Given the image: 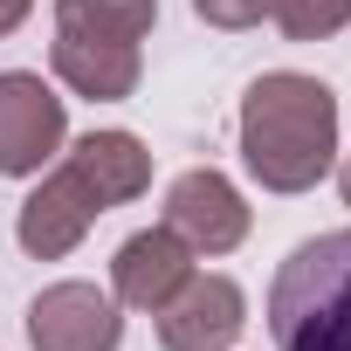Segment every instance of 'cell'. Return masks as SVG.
I'll return each instance as SVG.
<instances>
[{"label":"cell","mask_w":351,"mask_h":351,"mask_svg":"<svg viewBox=\"0 0 351 351\" xmlns=\"http://www.w3.org/2000/svg\"><path fill=\"white\" fill-rule=\"evenodd\" d=\"M145 186H152V152L131 131H90V138H76L62 152V165L21 200L14 234H21V248L35 262H62L97 228V214L138 200Z\"/></svg>","instance_id":"obj_1"},{"label":"cell","mask_w":351,"mask_h":351,"mask_svg":"<svg viewBox=\"0 0 351 351\" xmlns=\"http://www.w3.org/2000/svg\"><path fill=\"white\" fill-rule=\"evenodd\" d=\"M241 165L269 193H310L337 165V97L303 69H269L241 97Z\"/></svg>","instance_id":"obj_2"},{"label":"cell","mask_w":351,"mask_h":351,"mask_svg":"<svg viewBox=\"0 0 351 351\" xmlns=\"http://www.w3.org/2000/svg\"><path fill=\"white\" fill-rule=\"evenodd\" d=\"M276 351H351V228L296 241L269 282Z\"/></svg>","instance_id":"obj_3"},{"label":"cell","mask_w":351,"mask_h":351,"mask_svg":"<svg viewBox=\"0 0 351 351\" xmlns=\"http://www.w3.org/2000/svg\"><path fill=\"white\" fill-rule=\"evenodd\" d=\"M62 138H69L62 97L42 76L8 69L0 76V172H8V180H35V172L62 152Z\"/></svg>","instance_id":"obj_4"},{"label":"cell","mask_w":351,"mask_h":351,"mask_svg":"<svg viewBox=\"0 0 351 351\" xmlns=\"http://www.w3.org/2000/svg\"><path fill=\"white\" fill-rule=\"evenodd\" d=\"M165 228L193 255H228V248L248 241V200H241V186L228 172L193 165V172H180V180L165 186Z\"/></svg>","instance_id":"obj_5"},{"label":"cell","mask_w":351,"mask_h":351,"mask_svg":"<svg viewBox=\"0 0 351 351\" xmlns=\"http://www.w3.org/2000/svg\"><path fill=\"white\" fill-rule=\"evenodd\" d=\"M28 344L35 351H117L124 344L117 296H104L97 282H49L28 303Z\"/></svg>","instance_id":"obj_6"},{"label":"cell","mask_w":351,"mask_h":351,"mask_svg":"<svg viewBox=\"0 0 351 351\" xmlns=\"http://www.w3.org/2000/svg\"><path fill=\"white\" fill-rule=\"evenodd\" d=\"M158 344L165 351H228L248 324V296L228 276H186L180 296L158 303Z\"/></svg>","instance_id":"obj_7"},{"label":"cell","mask_w":351,"mask_h":351,"mask_svg":"<svg viewBox=\"0 0 351 351\" xmlns=\"http://www.w3.org/2000/svg\"><path fill=\"white\" fill-rule=\"evenodd\" d=\"M186 276H193V248L172 234V228H145V234H131V241L117 248V262H110V296H117L124 310H158V303L180 296Z\"/></svg>","instance_id":"obj_8"},{"label":"cell","mask_w":351,"mask_h":351,"mask_svg":"<svg viewBox=\"0 0 351 351\" xmlns=\"http://www.w3.org/2000/svg\"><path fill=\"white\" fill-rule=\"evenodd\" d=\"M56 76L90 97V104H124L138 90V42H104V35H69L56 28V49H49Z\"/></svg>","instance_id":"obj_9"},{"label":"cell","mask_w":351,"mask_h":351,"mask_svg":"<svg viewBox=\"0 0 351 351\" xmlns=\"http://www.w3.org/2000/svg\"><path fill=\"white\" fill-rule=\"evenodd\" d=\"M158 21V0H56V28L104 35V42H145Z\"/></svg>","instance_id":"obj_10"},{"label":"cell","mask_w":351,"mask_h":351,"mask_svg":"<svg viewBox=\"0 0 351 351\" xmlns=\"http://www.w3.org/2000/svg\"><path fill=\"white\" fill-rule=\"evenodd\" d=\"M276 28L289 42H330L344 21H351V0H276Z\"/></svg>","instance_id":"obj_11"},{"label":"cell","mask_w":351,"mask_h":351,"mask_svg":"<svg viewBox=\"0 0 351 351\" xmlns=\"http://www.w3.org/2000/svg\"><path fill=\"white\" fill-rule=\"evenodd\" d=\"M269 8H276V0H193V14L207 28H255Z\"/></svg>","instance_id":"obj_12"},{"label":"cell","mask_w":351,"mask_h":351,"mask_svg":"<svg viewBox=\"0 0 351 351\" xmlns=\"http://www.w3.org/2000/svg\"><path fill=\"white\" fill-rule=\"evenodd\" d=\"M28 8H35V0H0V35H14L28 21Z\"/></svg>","instance_id":"obj_13"},{"label":"cell","mask_w":351,"mask_h":351,"mask_svg":"<svg viewBox=\"0 0 351 351\" xmlns=\"http://www.w3.org/2000/svg\"><path fill=\"white\" fill-rule=\"evenodd\" d=\"M337 193H344V207H351V165H344V172H337Z\"/></svg>","instance_id":"obj_14"}]
</instances>
